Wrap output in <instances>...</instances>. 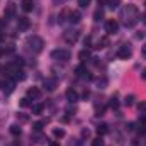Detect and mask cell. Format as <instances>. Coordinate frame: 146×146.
Here are the masks:
<instances>
[{"mask_svg": "<svg viewBox=\"0 0 146 146\" xmlns=\"http://www.w3.org/2000/svg\"><path fill=\"white\" fill-rule=\"evenodd\" d=\"M63 37H65V41H66L68 44H75V42L78 41V37H80V31H78L76 27H75V29H68V31H65Z\"/></svg>", "mask_w": 146, "mask_h": 146, "instance_id": "cell-5", "label": "cell"}, {"mask_svg": "<svg viewBox=\"0 0 146 146\" xmlns=\"http://www.w3.org/2000/svg\"><path fill=\"white\" fill-rule=\"evenodd\" d=\"M21 7H22L24 12H31V10L34 9V0H22Z\"/></svg>", "mask_w": 146, "mask_h": 146, "instance_id": "cell-13", "label": "cell"}, {"mask_svg": "<svg viewBox=\"0 0 146 146\" xmlns=\"http://www.w3.org/2000/svg\"><path fill=\"white\" fill-rule=\"evenodd\" d=\"M80 19H82V14L78 12V10H70V22L72 24H76V22H80Z\"/></svg>", "mask_w": 146, "mask_h": 146, "instance_id": "cell-14", "label": "cell"}, {"mask_svg": "<svg viewBox=\"0 0 146 146\" xmlns=\"http://www.w3.org/2000/svg\"><path fill=\"white\" fill-rule=\"evenodd\" d=\"M139 110H141V112H146V102H141V104H139Z\"/></svg>", "mask_w": 146, "mask_h": 146, "instance_id": "cell-36", "label": "cell"}, {"mask_svg": "<svg viewBox=\"0 0 146 146\" xmlns=\"http://www.w3.org/2000/svg\"><path fill=\"white\" fill-rule=\"evenodd\" d=\"M124 104H126L127 107H131V106L134 104V95H127V97L124 99Z\"/></svg>", "mask_w": 146, "mask_h": 146, "instance_id": "cell-30", "label": "cell"}, {"mask_svg": "<svg viewBox=\"0 0 146 146\" xmlns=\"http://www.w3.org/2000/svg\"><path fill=\"white\" fill-rule=\"evenodd\" d=\"M102 17H104V10H102V9H97V10H95V14H94V21H97V22H99Z\"/></svg>", "mask_w": 146, "mask_h": 146, "instance_id": "cell-25", "label": "cell"}, {"mask_svg": "<svg viewBox=\"0 0 146 146\" xmlns=\"http://www.w3.org/2000/svg\"><path fill=\"white\" fill-rule=\"evenodd\" d=\"M104 145V141H102V138L99 136V138H95L94 141H92V146H102Z\"/></svg>", "mask_w": 146, "mask_h": 146, "instance_id": "cell-32", "label": "cell"}, {"mask_svg": "<svg viewBox=\"0 0 146 146\" xmlns=\"http://www.w3.org/2000/svg\"><path fill=\"white\" fill-rule=\"evenodd\" d=\"M46 122H48V121H39V122H34V124H33V129H34L36 133H39V131L46 126Z\"/></svg>", "mask_w": 146, "mask_h": 146, "instance_id": "cell-23", "label": "cell"}, {"mask_svg": "<svg viewBox=\"0 0 146 146\" xmlns=\"http://www.w3.org/2000/svg\"><path fill=\"white\" fill-rule=\"evenodd\" d=\"M107 5H109V9H112V10H115V9H119L121 2H119V0H109V2H107Z\"/></svg>", "mask_w": 146, "mask_h": 146, "instance_id": "cell-24", "label": "cell"}, {"mask_svg": "<svg viewBox=\"0 0 146 146\" xmlns=\"http://www.w3.org/2000/svg\"><path fill=\"white\" fill-rule=\"evenodd\" d=\"M119 19L122 21V24H124L126 27H133V26L138 22V19H139V10H138V7H136L134 3L124 5V7L121 9V12H119Z\"/></svg>", "mask_w": 146, "mask_h": 146, "instance_id": "cell-1", "label": "cell"}, {"mask_svg": "<svg viewBox=\"0 0 146 146\" xmlns=\"http://www.w3.org/2000/svg\"><path fill=\"white\" fill-rule=\"evenodd\" d=\"M109 107H110V109H114V110L119 107V100H117L115 97H112V99L109 100Z\"/></svg>", "mask_w": 146, "mask_h": 146, "instance_id": "cell-28", "label": "cell"}, {"mask_svg": "<svg viewBox=\"0 0 146 146\" xmlns=\"http://www.w3.org/2000/svg\"><path fill=\"white\" fill-rule=\"evenodd\" d=\"M27 46H29V49L33 51V53H41L42 51V46H44V41L41 39L39 36H29L27 37V42H26Z\"/></svg>", "mask_w": 146, "mask_h": 146, "instance_id": "cell-2", "label": "cell"}, {"mask_svg": "<svg viewBox=\"0 0 146 146\" xmlns=\"http://www.w3.org/2000/svg\"><path fill=\"white\" fill-rule=\"evenodd\" d=\"M51 58L56 61H68L72 58V53L68 49H53L51 51Z\"/></svg>", "mask_w": 146, "mask_h": 146, "instance_id": "cell-3", "label": "cell"}, {"mask_svg": "<svg viewBox=\"0 0 146 146\" xmlns=\"http://www.w3.org/2000/svg\"><path fill=\"white\" fill-rule=\"evenodd\" d=\"M2 85H3V92H5V95H9V94H12L14 88H15V80L7 76V78L2 82Z\"/></svg>", "mask_w": 146, "mask_h": 146, "instance_id": "cell-6", "label": "cell"}, {"mask_svg": "<svg viewBox=\"0 0 146 146\" xmlns=\"http://www.w3.org/2000/svg\"><path fill=\"white\" fill-rule=\"evenodd\" d=\"M0 53H2V49H0Z\"/></svg>", "mask_w": 146, "mask_h": 146, "instance_id": "cell-48", "label": "cell"}, {"mask_svg": "<svg viewBox=\"0 0 146 146\" xmlns=\"http://www.w3.org/2000/svg\"><path fill=\"white\" fill-rule=\"evenodd\" d=\"M141 19H143V22H145V24H146V12H145V14H143V15H141Z\"/></svg>", "mask_w": 146, "mask_h": 146, "instance_id": "cell-43", "label": "cell"}, {"mask_svg": "<svg viewBox=\"0 0 146 146\" xmlns=\"http://www.w3.org/2000/svg\"><path fill=\"white\" fill-rule=\"evenodd\" d=\"M141 78H143V80H146V68L143 70V73H141Z\"/></svg>", "mask_w": 146, "mask_h": 146, "instance_id": "cell-42", "label": "cell"}, {"mask_svg": "<svg viewBox=\"0 0 146 146\" xmlns=\"http://www.w3.org/2000/svg\"><path fill=\"white\" fill-rule=\"evenodd\" d=\"M66 17H70V10H66V9H65V10L60 14V19H58V21H60V24H61V22H65V21H66Z\"/></svg>", "mask_w": 146, "mask_h": 146, "instance_id": "cell-26", "label": "cell"}, {"mask_svg": "<svg viewBox=\"0 0 146 146\" xmlns=\"http://www.w3.org/2000/svg\"><path fill=\"white\" fill-rule=\"evenodd\" d=\"M76 76H82V78H90V75H88V72H87V68L83 66V65H80V66H76Z\"/></svg>", "mask_w": 146, "mask_h": 146, "instance_id": "cell-15", "label": "cell"}, {"mask_svg": "<svg viewBox=\"0 0 146 146\" xmlns=\"http://www.w3.org/2000/svg\"><path fill=\"white\" fill-rule=\"evenodd\" d=\"M65 3V0H53V5H61Z\"/></svg>", "mask_w": 146, "mask_h": 146, "instance_id": "cell-37", "label": "cell"}, {"mask_svg": "<svg viewBox=\"0 0 146 146\" xmlns=\"http://www.w3.org/2000/svg\"><path fill=\"white\" fill-rule=\"evenodd\" d=\"M29 26H31V21H29L27 17H19V22H17L19 31H27Z\"/></svg>", "mask_w": 146, "mask_h": 146, "instance_id": "cell-10", "label": "cell"}, {"mask_svg": "<svg viewBox=\"0 0 146 146\" xmlns=\"http://www.w3.org/2000/svg\"><path fill=\"white\" fill-rule=\"evenodd\" d=\"M26 97H29V99H33V100H36L41 97V90L37 88V87H31L29 90H27V95Z\"/></svg>", "mask_w": 146, "mask_h": 146, "instance_id": "cell-12", "label": "cell"}, {"mask_svg": "<svg viewBox=\"0 0 146 146\" xmlns=\"http://www.w3.org/2000/svg\"><path fill=\"white\" fill-rule=\"evenodd\" d=\"M17 119H21L22 122H26V121H29V117H27L26 114H19V115H17Z\"/></svg>", "mask_w": 146, "mask_h": 146, "instance_id": "cell-35", "label": "cell"}, {"mask_svg": "<svg viewBox=\"0 0 146 146\" xmlns=\"http://www.w3.org/2000/svg\"><path fill=\"white\" fill-rule=\"evenodd\" d=\"M42 110H44V106H42V104H34V106H33V114H34V115H41Z\"/></svg>", "mask_w": 146, "mask_h": 146, "instance_id": "cell-20", "label": "cell"}, {"mask_svg": "<svg viewBox=\"0 0 146 146\" xmlns=\"http://www.w3.org/2000/svg\"><path fill=\"white\" fill-rule=\"evenodd\" d=\"M115 56H117L119 60H129V58L133 56V49H131V46H129V44H122V46H119Z\"/></svg>", "mask_w": 146, "mask_h": 146, "instance_id": "cell-4", "label": "cell"}, {"mask_svg": "<svg viewBox=\"0 0 146 146\" xmlns=\"http://www.w3.org/2000/svg\"><path fill=\"white\" fill-rule=\"evenodd\" d=\"M10 134H12V136H21V134H22V129H21V126H17V124L10 126Z\"/></svg>", "mask_w": 146, "mask_h": 146, "instance_id": "cell-19", "label": "cell"}, {"mask_svg": "<svg viewBox=\"0 0 146 146\" xmlns=\"http://www.w3.org/2000/svg\"><path fill=\"white\" fill-rule=\"evenodd\" d=\"M19 106H21V107H29V106H31V99H29V97H22L21 102H19Z\"/></svg>", "mask_w": 146, "mask_h": 146, "instance_id": "cell-27", "label": "cell"}, {"mask_svg": "<svg viewBox=\"0 0 146 146\" xmlns=\"http://www.w3.org/2000/svg\"><path fill=\"white\" fill-rule=\"evenodd\" d=\"M88 95H90V94H88V90H85V92H83V95H82V97H83V99H88Z\"/></svg>", "mask_w": 146, "mask_h": 146, "instance_id": "cell-39", "label": "cell"}, {"mask_svg": "<svg viewBox=\"0 0 146 146\" xmlns=\"http://www.w3.org/2000/svg\"><path fill=\"white\" fill-rule=\"evenodd\" d=\"M106 112V106H95V114L97 115H104Z\"/></svg>", "mask_w": 146, "mask_h": 146, "instance_id": "cell-31", "label": "cell"}, {"mask_svg": "<svg viewBox=\"0 0 146 146\" xmlns=\"http://www.w3.org/2000/svg\"><path fill=\"white\" fill-rule=\"evenodd\" d=\"M78 58H80V60L85 63V61L90 58V53H88V49H82V51H80V54H78Z\"/></svg>", "mask_w": 146, "mask_h": 146, "instance_id": "cell-22", "label": "cell"}, {"mask_svg": "<svg viewBox=\"0 0 146 146\" xmlns=\"http://www.w3.org/2000/svg\"><path fill=\"white\" fill-rule=\"evenodd\" d=\"M109 133V126L107 124H99L97 126V134L99 136H104V134H107Z\"/></svg>", "mask_w": 146, "mask_h": 146, "instance_id": "cell-17", "label": "cell"}, {"mask_svg": "<svg viewBox=\"0 0 146 146\" xmlns=\"http://www.w3.org/2000/svg\"><path fill=\"white\" fill-rule=\"evenodd\" d=\"M26 78V73L21 72V70H17V72L14 73V80H24Z\"/></svg>", "mask_w": 146, "mask_h": 146, "instance_id": "cell-29", "label": "cell"}, {"mask_svg": "<svg viewBox=\"0 0 146 146\" xmlns=\"http://www.w3.org/2000/svg\"><path fill=\"white\" fill-rule=\"evenodd\" d=\"M53 136H54L56 139H61V138H65V129H61V127H56V129L53 131Z\"/></svg>", "mask_w": 146, "mask_h": 146, "instance_id": "cell-21", "label": "cell"}, {"mask_svg": "<svg viewBox=\"0 0 146 146\" xmlns=\"http://www.w3.org/2000/svg\"><path fill=\"white\" fill-rule=\"evenodd\" d=\"M90 42H92V37H85V46H90Z\"/></svg>", "mask_w": 146, "mask_h": 146, "instance_id": "cell-38", "label": "cell"}, {"mask_svg": "<svg viewBox=\"0 0 146 146\" xmlns=\"http://www.w3.org/2000/svg\"><path fill=\"white\" fill-rule=\"evenodd\" d=\"M90 2H92V0H78V5H80L82 9H85V7L90 5Z\"/></svg>", "mask_w": 146, "mask_h": 146, "instance_id": "cell-33", "label": "cell"}, {"mask_svg": "<svg viewBox=\"0 0 146 146\" xmlns=\"http://www.w3.org/2000/svg\"><path fill=\"white\" fill-rule=\"evenodd\" d=\"M95 83H97V87H99V88H106V87H107V83H109V80H107L106 76H100V78H97V82H95Z\"/></svg>", "mask_w": 146, "mask_h": 146, "instance_id": "cell-18", "label": "cell"}, {"mask_svg": "<svg viewBox=\"0 0 146 146\" xmlns=\"http://www.w3.org/2000/svg\"><path fill=\"white\" fill-rule=\"evenodd\" d=\"M78 92L75 90V88H68L66 90V100L70 102V104H75V102H78Z\"/></svg>", "mask_w": 146, "mask_h": 146, "instance_id": "cell-9", "label": "cell"}, {"mask_svg": "<svg viewBox=\"0 0 146 146\" xmlns=\"http://www.w3.org/2000/svg\"><path fill=\"white\" fill-rule=\"evenodd\" d=\"M107 44H109V39L104 36V37H100V39L95 42V46H94V48H95V49H102V48H106Z\"/></svg>", "mask_w": 146, "mask_h": 146, "instance_id": "cell-16", "label": "cell"}, {"mask_svg": "<svg viewBox=\"0 0 146 146\" xmlns=\"http://www.w3.org/2000/svg\"><path fill=\"white\" fill-rule=\"evenodd\" d=\"M143 56H145V58H146V44H145V46H143Z\"/></svg>", "mask_w": 146, "mask_h": 146, "instance_id": "cell-44", "label": "cell"}, {"mask_svg": "<svg viewBox=\"0 0 146 146\" xmlns=\"http://www.w3.org/2000/svg\"><path fill=\"white\" fill-rule=\"evenodd\" d=\"M109 0H99V5H107Z\"/></svg>", "mask_w": 146, "mask_h": 146, "instance_id": "cell-41", "label": "cell"}, {"mask_svg": "<svg viewBox=\"0 0 146 146\" xmlns=\"http://www.w3.org/2000/svg\"><path fill=\"white\" fill-rule=\"evenodd\" d=\"M127 129H129V131H133V129H134V124H133V122H129V124H127Z\"/></svg>", "mask_w": 146, "mask_h": 146, "instance_id": "cell-40", "label": "cell"}, {"mask_svg": "<svg viewBox=\"0 0 146 146\" xmlns=\"http://www.w3.org/2000/svg\"><path fill=\"white\" fill-rule=\"evenodd\" d=\"M51 146H60V145H58V143H53V145H51Z\"/></svg>", "mask_w": 146, "mask_h": 146, "instance_id": "cell-46", "label": "cell"}, {"mask_svg": "<svg viewBox=\"0 0 146 146\" xmlns=\"http://www.w3.org/2000/svg\"><path fill=\"white\" fill-rule=\"evenodd\" d=\"M42 87H44V90L53 92V90L58 87V80H56V78H46V80H44V83H42Z\"/></svg>", "mask_w": 146, "mask_h": 146, "instance_id": "cell-8", "label": "cell"}, {"mask_svg": "<svg viewBox=\"0 0 146 146\" xmlns=\"http://www.w3.org/2000/svg\"><path fill=\"white\" fill-rule=\"evenodd\" d=\"M117 31H119V22L115 19H109L106 22V33L107 34H115Z\"/></svg>", "mask_w": 146, "mask_h": 146, "instance_id": "cell-7", "label": "cell"}, {"mask_svg": "<svg viewBox=\"0 0 146 146\" xmlns=\"http://www.w3.org/2000/svg\"><path fill=\"white\" fill-rule=\"evenodd\" d=\"M82 138H90V129H82Z\"/></svg>", "mask_w": 146, "mask_h": 146, "instance_id": "cell-34", "label": "cell"}, {"mask_svg": "<svg viewBox=\"0 0 146 146\" xmlns=\"http://www.w3.org/2000/svg\"><path fill=\"white\" fill-rule=\"evenodd\" d=\"M10 146H21V145H19V141H14V143H12Z\"/></svg>", "mask_w": 146, "mask_h": 146, "instance_id": "cell-45", "label": "cell"}, {"mask_svg": "<svg viewBox=\"0 0 146 146\" xmlns=\"http://www.w3.org/2000/svg\"><path fill=\"white\" fill-rule=\"evenodd\" d=\"M15 12H17V7H15L14 3H10V5H7V9H5L3 15H5V19H12V17L15 15Z\"/></svg>", "mask_w": 146, "mask_h": 146, "instance_id": "cell-11", "label": "cell"}, {"mask_svg": "<svg viewBox=\"0 0 146 146\" xmlns=\"http://www.w3.org/2000/svg\"><path fill=\"white\" fill-rule=\"evenodd\" d=\"M2 39H3V34H0V41H2Z\"/></svg>", "mask_w": 146, "mask_h": 146, "instance_id": "cell-47", "label": "cell"}]
</instances>
